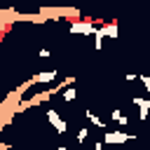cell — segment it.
I'll return each instance as SVG.
<instances>
[{"label": "cell", "mask_w": 150, "mask_h": 150, "mask_svg": "<svg viewBox=\"0 0 150 150\" xmlns=\"http://www.w3.org/2000/svg\"><path fill=\"white\" fill-rule=\"evenodd\" d=\"M87 136H89V129H87V127L77 129V143H84V141H87Z\"/></svg>", "instance_id": "8fae6325"}, {"label": "cell", "mask_w": 150, "mask_h": 150, "mask_svg": "<svg viewBox=\"0 0 150 150\" xmlns=\"http://www.w3.org/2000/svg\"><path fill=\"white\" fill-rule=\"evenodd\" d=\"M124 80H127V82H134V80H138V75H131V73H129V75H124Z\"/></svg>", "instance_id": "9a60e30c"}, {"label": "cell", "mask_w": 150, "mask_h": 150, "mask_svg": "<svg viewBox=\"0 0 150 150\" xmlns=\"http://www.w3.org/2000/svg\"><path fill=\"white\" fill-rule=\"evenodd\" d=\"M103 38H105V33H103V28L98 26V30L94 33V49H96V52L103 49Z\"/></svg>", "instance_id": "ba28073f"}, {"label": "cell", "mask_w": 150, "mask_h": 150, "mask_svg": "<svg viewBox=\"0 0 150 150\" xmlns=\"http://www.w3.org/2000/svg\"><path fill=\"white\" fill-rule=\"evenodd\" d=\"M91 150H103V141H96V143L91 145Z\"/></svg>", "instance_id": "5bb4252c"}, {"label": "cell", "mask_w": 150, "mask_h": 150, "mask_svg": "<svg viewBox=\"0 0 150 150\" xmlns=\"http://www.w3.org/2000/svg\"><path fill=\"white\" fill-rule=\"evenodd\" d=\"M0 150H9V143H0Z\"/></svg>", "instance_id": "2e32d148"}, {"label": "cell", "mask_w": 150, "mask_h": 150, "mask_svg": "<svg viewBox=\"0 0 150 150\" xmlns=\"http://www.w3.org/2000/svg\"><path fill=\"white\" fill-rule=\"evenodd\" d=\"M38 56H40V59H49V56H52V52H49V49H40V52H38Z\"/></svg>", "instance_id": "4fadbf2b"}, {"label": "cell", "mask_w": 150, "mask_h": 150, "mask_svg": "<svg viewBox=\"0 0 150 150\" xmlns=\"http://www.w3.org/2000/svg\"><path fill=\"white\" fill-rule=\"evenodd\" d=\"M101 28H103L105 38H117V35H120V26H117V21H105Z\"/></svg>", "instance_id": "8992f818"}, {"label": "cell", "mask_w": 150, "mask_h": 150, "mask_svg": "<svg viewBox=\"0 0 150 150\" xmlns=\"http://www.w3.org/2000/svg\"><path fill=\"white\" fill-rule=\"evenodd\" d=\"M54 150H68V148H63V145H59V148H54Z\"/></svg>", "instance_id": "e0dca14e"}, {"label": "cell", "mask_w": 150, "mask_h": 150, "mask_svg": "<svg viewBox=\"0 0 150 150\" xmlns=\"http://www.w3.org/2000/svg\"><path fill=\"white\" fill-rule=\"evenodd\" d=\"M131 103L138 108V120L145 122L148 115H150V98H145V96H131Z\"/></svg>", "instance_id": "277c9868"}, {"label": "cell", "mask_w": 150, "mask_h": 150, "mask_svg": "<svg viewBox=\"0 0 150 150\" xmlns=\"http://www.w3.org/2000/svg\"><path fill=\"white\" fill-rule=\"evenodd\" d=\"M127 141H136V134H127V131H105L103 134V143H110V145H120Z\"/></svg>", "instance_id": "7a4b0ae2"}, {"label": "cell", "mask_w": 150, "mask_h": 150, "mask_svg": "<svg viewBox=\"0 0 150 150\" xmlns=\"http://www.w3.org/2000/svg\"><path fill=\"white\" fill-rule=\"evenodd\" d=\"M105 21L103 19H75L70 26H68V30L73 33V35H84V38H91L96 30H98V26H103Z\"/></svg>", "instance_id": "6da1fadb"}, {"label": "cell", "mask_w": 150, "mask_h": 150, "mask_svg": "<svg viewBox=\"0 0 150 150\" xmlns=\"http://www.w3.org/2000/svg\"><path fill=\"white\" fill-rule=\"evenodd\" d=\"M30 80H33V84H47V82H54V80H56V70H42V73H35Z\"/></svg>", "instance_id": "5b68a950"}, {"label": "cell", "mask_w": 150, "mask_h": 150, "mask_svg": "<svg viewBox=\"0 0 150 150\" xmlns=\"http://www.w3.org/2000/svg\"><path fill=\"white\" fill-rule=\"evenodd\" d=\"M47 122H49V124L56 129V134H66V131H68L66 120H63V117H61V115H59L54 108H49V110H47Z\"/></svg>", "instance_id": "3957f363"}, {"label": "cell", "mask_w": 150, "mask_h": 150, "mask_svg": "<svg viewBox=\"0 0 150 150\" xmlns=\"http://www.w3.org/2000/svg\"><path fill=\"white\" fill-rule=\"evenodd\" d=\"M148 134H150V131H148Z\"/></svg>", "instance_id": "ac0fdd59"}, {"label": "cell", "mask_w": 150, "mask_h": 150, "mask_svg": "<svg viewBox=\"0 0 150 150\" xmlns=\"http://www.w3.org/2000/svg\"><path fill=\"white\" fill-rule=\"evenodd\" d=\"M61 96H63V101H66V103H70V101H75V96H77V94H75V89H73V87H66Z\"/></svg>", "instance_id": "30bf717a"}, {"label": "cell", "mask_w": 150, "mask_h": 150, "mask_svg": "<svg viewBox=\"0 0 150 150\" xmlns=\"http://www.w3.org/2000/svg\"><path fill=\"white\" fill-rule=\"evenodd\" d=\"M84 115H87V120H89L94 127H98V129H105V122H103V120H101V117H98L94 110H84Z\"/></svg>", "instance_id": "52a82bcc"}, {"label": "cell", "mask_w": 150, "mask_h": 150, "mask_svg": "<svg viewBox=\"0 0 150 150\" xmlns=\"http://www.w3.org/2000/svg\"><path fill=\"white\" fill-rule=\"evenodd\" d=\"M110 117H112L120 127H127V122H129V120H127V115H122V110H112V112H110Z\"/></svg>", "instance_id": "9c48e42d"}, {"label": "cell", "mask_w": 150, "mask_h": 150, "mask_svg": "<svg viewBox=\"0 0 150 150\" xmlns=\"http://www.w3.org/2000/svg\"><path fill=\"white\" fill-rule=\"evenodd\" d=\"M138 80L143 82V87H145V91L150 94V75H138Z\"/></svg>", "instance_id": "7c38bea8"}]
</instances>
